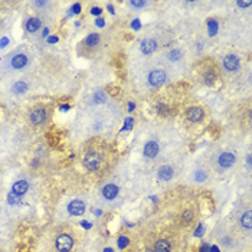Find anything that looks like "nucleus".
<instances>
[{
    "label": "nucleus",
    "mask_w": 252,
    "mask_h": 252,
    "mask_svg": "<svg viewBox=\"0 0 252 252\" xmlns=\"http://www.w3.org/2000/svg\"><path fill=\"white\" fill-rule=\"evenodd\" d=\"M104 163V152L101 149H88L82 158V164L88 172H97Z\"/></svg>",
    "instance_id": "2"
},
{
    "label": "nucleus",
    "mask_w": 252,
    "mask_h": 252,
    "mask_svg": "<svg viewBox=\"0 0 252 252\" xmlns=\"http://www.w3.org/2000/svg\"><path fill=\"white\" fill-rule=\"evenodd\" d=\"M208 25L211 26V35L214 36L215 33H216V29H218V23L215 22V20H208Z\"/></svg>",
    "instance_id": "23"
},
{
    "label": "nucleus",
    "mask_w": 252,
    "mask_h": 252,
    "mask_svg": "<svg viewBox=\"0 0 252 252\" xmlns=\"http://www.w3.org/2000/svg\"><path fill=\"white\" fill-rule=\"evenodd\" d=\"M236 163V156L231 152H222L215 160V167L218 172H226L232 169Z\"/></svg>",
    "instance_id": "5"
},
{
    "label": "nucleus",
    "mask_w": 252,
    "mask_h": 252,
    "mask_svg": "<svg viewBox=\"0 0 252 252\" xmlns=\"http://www.w3.org/2000/svg\"><path fill=\"white\" fill-rule=\"evenodd\" d=\"M131 6H134V7H143V6H146V1H131Z\"/></svg>",
    "instance_id": "25"
},
{
    "label": "nucleus",
    "mask_w": 252,
    "mask_h": 252,
    "mask_svg": "<svg viewBox=\"0 0 252 252\" xmlns=\"http://www.w3.org/2000/svg\"><path fill=\"white\" fill-rule=\"evenodd\" d=\"M118 193H120V189H118V186L114 185V183L105 185L102 188V190H101V194H102V197L105 200H116L117 197H118Z\"/></svg>",
    "instance_id": "13"
},
{
    "label": "nucleus",
    "mask_w": 252,
    "mask_h": 252,
    "mask_svg": "<svg viewBox=\"0 0 252 252\" xmlns=\"http://www.w3.org/2000/svg\"><path fill=\"white\" fill-rule=\"evenodd\" d=\"M40 26H42V20L39 19V18H29V19L26 20V23H25V29H26L28 33L38 32L39 29H40Z\"/></svg>",
    "instance_id": "17"
},
{
    "label": "nucleus",
    "mask_w": 252,
    "mask_h": 252,
    "mask_svg": "<svg viewBox=\"0 0 252 252\" xmlns=\"http://www.w3.org/2000/svg\"><path fill=\"white\" fill-rule=\"evenodd\" d=\"M26 65H28V55H25V54H18L10 61V66L13 69H22Z\"/></svg>",
    "instance_id": "15"
},
{
    "label": "nucleus",
    "mask_w": 252,
    "mask_h": 252,
    "mask_svg": "<svg viewBox=\"0 0 252 252\" xmlns=\"http://www.w3.org/2000/svg\"><path fill=\"white\" fill-rule=\"evenodd\" d=\"M238 6H241V7H247V6H251V3H250V1H239V3H238Z\"/></svg>",
    "instance_id": "26"
},
{
    "label": "nucleus",
    "mask_w": 252,
    "mask_h": 252,
    "mask_svg": "<svg viewBox=\"0 0 252 252\" xmlns=\"http://www.w3.org/2000/svg\"><path fill=\"white\" fill-rule=\"evenodd\" d=\"M77 236L71 226H59L52 236V252H72Z\"/></svg>",
    "instance_id": "1"
},
{
    "label": "nucleus",
    "mask_w": 252,
    "mask_h": 252,
    "mask_svg": "<svg viewBox=\"0 0 252 252\" xmlns=\"http://www.w3.org/2000/svg\"><path fill=\"white\" fill-rule=\"evenodd\" d=\"M222 65H223V68H225L226 71L235 72V71H238L239 66H241V59H239L238 55H235V54H229V55H226V57L223 58Z\"/></svg>",
    "instance_id": "10"
},
{
    "label": "nucleus",
    "mask_w": 252,
    "mask_h": 252,
    "mask_svg": "<svg viewBox=\"0 0 252 252\" xmlns=\"http://www.w3.org/2000/svg\"><path fill=\"white\" fill-rule=\"evenodd\" d=\"M28 189H29V183L26 180H18V182H15V185L12 188V192H10V199L13 197V200L16 202L20 196H23V194L28 192Z\"/></svg>",
    "instance_id": "11"
},
{
    "label": "nucleus",
    "mask_w": 252,
    "mask_h": 252,
    "mask_svg": "<svg viewBox=\"0 0 252 252\" xmlns=\"http://www.w3.org/2000/svg\"><path fill=\"white\" fill-rule=\"evenodd\" d=\"M185 118L190 123V124H199L202 123V120L205 118V110L199 105H193V107H189L186 111H185Z\"/></svg>",
    "instance_id": "8"
},
{
    "label": "nucleus",
    "mask_w": 252,
    "mask_h": 252,
    "mask_svg": "<svg viewBox=\"0 0 252 252\" xmlns=\"http://www.w3.org/2000/svg\"><path fill=\"white\" fill-rule=\"evenodd\" d=\"M0 31H1V22H0Z\"/></svg>",
    "instance_id": "28"
},
{
    "label": "nucleus",
    "mask_w": 252,
    "mask_h": 252,
    "mask_svg": "<svg viewBox=\"0 0 252 252\" xmlns=\"http://www.w3.org/2000/svg\"><path fill=\"white\" fill-rule=\"evenodd\" d=\"M194 218H196V214H194L193 209H185V211L182 212V215H180L179 220H180V223H182L183 226H188V225H190V223L193 222Z\"/></svg>",
    "instance_id": "18"
},
{
    "label": "nucleus",
    "mask_w": 252,
    "mask_h": 252,
    "mask_svg": "<svg viewBox=\"0 0 252 252\" xmlns=\"http://www.w3.org/2000/svg\"><path fill=\"white\" fill-rule=\"evenodd\" d=\"M157 155H158V144L156 141H149L144 146V156L147 158H155Z\"/></svg>",
    "instance_id": "20"
},
{
    "label": "nucleus",
    "mask_w": 252,
    "mask_h": 252,
    "mask_svg": "<svg viewBox=\"0 0 252 252\" xmlns=\"http://www.w3.org/2000/svg\"><path fill=\"white\" fill-rule=\"evenodd\" d=\"M94 101H97V102H102V101H104V95H102V93H97V94H94Z\"/></svg>",
    "instance_id": "24"
},
{
    "label": "nucleus",
    "mask_w": 252,
    "mask_h": 252,
    "mask_svg": "<svg viewBox=\"0 0 252 252\" xmlns=\"http://www.w3.org/2000/svg\"><path fill=\"white\" fill-rule=\"evenodd\" d=\"M166 72L163 69H155L149 74L147 77V81L152 87H160L166 82Z\"/></svg>",
    "instance_id": "12"
},
{
    "label": "nucleus",
    "mask_w": 252,
    "mask_h": 252,
    "mask_svg": "<svg viewBox=\"0 0 252 252\" xmlns=\"http://www.w3.org/2000/svg\"><path fill=\"white\" fill-rule=\"evenodd\" d=\"M13 91H15V93H25V91H26V84H23V82L15 84V85H13Z\"/></svg>",
    "instance_id": "21"
},
{
    "label": "nucleus",
    "mask_w": 252,
    "mask_h": 252,
    "mask_svg": "<svg viewBox=\"0 0 252 252\" xmlns=\"http://www.w3.org/2000/svg\"><path fill=\"white\" fill-rule=\"evenodd\" d=\"M200 78H202L203 84L214 85L215 82L219 79V74H218L216 66L212 65V63H208V65L202 66V69H200Z\"/></svg>",
    "instance_id": "7"
},
{
    "label": "nucleus",
    "mask_w": 252,
    "mask_h": 252,
    "mask_svg": "<svg viewBox=\"0 0 252 252\" xmlns=\"http://www.w3.org/2000/svg\"><path fill=\"white\" fill-rule=\"evenodd\" d=\"M173 176H175V170H173V167H170V166H161L160 170H158V179L163 180V182L172 180Z\"/></svg>",
    "instance_id": "19"
},
{
    "label": "nucleus",
    "mask_w": 252,
    "mask_h": 252,
    "mask_svg": "<svg viewBox=\"0 0 252 252\" xmlns=\"http://www.w3.org/2000/svg\"><path fill=\"white\" fill-rule=\"evenodd\" d=\"M49 116H51V110L43 104H38L31 108L28 114V121L32 127H40L48 123Z\"/></svg>",
    "instance_id": "3"
},
{
    "label": "nucleus",
    "mask_w": 252,
    "mask_h": 252,
    "mask_svg": "<svg viewBox=\"0 0 252 252\" xmlns=\"http://www.w3.org/2000/svg\"><path fill=\"white\" fill-rule=\"evenodd\" d=\"M101 12H102V10H101L99 7H94V9L91 10V13H94V15H99Z\"/></svg>",
    "instance_id": "27"
},
{
    "label": "nucleus",
    "mask_w": 252,
    "mask_h": 252,
    "mask_svg": "<svg viewBox=\"0 0 252 252\" xmlns=\"http://www.w3.org/2000/svg\"><path fill=\"white\" fill-rule=\"evenodd\" d=\"M99 43H101V35L97 32H93L79 43V52L82 55H91L99 46Z\"/></svg>",
    "instance_id": "4"
},
{
    "label": "nucleus",
    "mask_w": 252,
    "mask_h": 252,
    "mask_svg": "<svg viewBox=\"0 0 252 252\" xmlns=\"http://www.w3.org/2000/svg\"><path fill=\"white\" fill-rule=\"evenodd\" d=\"M180 57H182V52L179 49H173V51L169 52V58L172 61H177V59H180Z\"/></svg>",
    "instance_id": "22"
},
{
    "label": "nucleus",
    "mask_w": 252,
    "mask_h": 252,
    "mask_svg": "<svg viewBox=\"0 0 252 252\" xmlns=\"http://www.w3.org/2000/svg\"><path fill=\"white\" fill-rule=\"evenodd\" d=\"M140 49H141L143 54L150 55V54H153L157 49V42H156L155 39H144L141 42V45H140Z\"/></svg>",
    "instance_id": "16"
},
{
    "label": "nucleus",
    "mask_w": 252,
    "mask_h": 252,
    "mask_svg": "<svg viewBox=\"0 0 252 252\" xmlns=\"http://www.w3.org/2000/svg\"><path fill=\"white\" fill-rule=\"evenodd\" d=\"M68 212H69V215H72V216H81V215H84V212H85L84 202H81V200H72L68 205Z\"/></svg>",
    "instance_id": "14"
},
{
    "label": "nucleus",
    "mask_w": 252,
    "mask_h": 252,
    "mask_svg": "<svg viewBox=\"0 0 252 252\" xmlns=\"http://www.w3.org/2000/svg\"><path fill=\"white\" fill-rule=\"evenodd\" d=\"M152 252H173V241L167 236H158L153 242Z\"/></svg>",
    "instance_id": "9"
},
{
    "label": "nucleus",
    "mask_w": 252,
    "mask_h": 252,
    "mask_svg": "<svg viewBox=\"0 0 252 252\" xmlns=\"http://www.w3.org/2000/svg\"><path fill=\"white\" fill-rule=\"evenodd\" d=\"M236 222H238V226L239 229L245 231V232H250L252 229V212L250 206H245L242 208V211L238 214L236 218Z\"/></svg>",
    "instance_id": "6"
}]
</instances>
